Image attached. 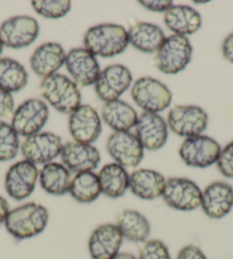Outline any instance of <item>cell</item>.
Returning a JSON list of instances; mask_svg holds the SVG:
<instances>
[{"mask_svg":"<svg viewBox=\"0 0 233 259\" xmlns=\"http://www.w3.org/2000/svg\"><path fill=\"white\" fill-rule=\"evenodd\" d=\"M49 213L43 204L29 202L13 209L6 217L5 227L8 233L17 240L33 238L44 232Z\"/></svg>","mask_w":233,"mask_h":259,"instance_id":"1","label":"cell"},{"mask_svg":"<svg viewBox=\"0 0 233 259\" xmlns=\"http://www.w3.org/2000/svg\"><path fill=\"white\" fill-rule=\"evenodd\" d=\"M128 32L119 24H98L87 30L84 37L85 49L93 55L113 57L126 51Z\"/></svg>","mask_w":233,"mask_h":259,"instance_id":"2","label":"cell"},{"mask_svg":"<svg viewBox=\"0 0 233 259\" xmlns=\"http://www.w3.org/2000/svg\"><path fill=\"white\" fill-rule=\"evenodd\" d=\"M40 94L58 112L71 114L82 105V94L73 80L55 73L43 79Z\"/></svg>","mask_w":233,"mask_h":259,"instance_id":"3","label":"cell"},{"mask_svg":"<svg viewBox=\"0 0 233 259\" xmlns=\"http://www.w3.org/2000/svg\"><path fill=\"white\" fill-rule=\"evenodd\" d=\"M192 46L189 39L173 34L165 39L154 57V65L165 74H177L191 62Z\"/></svg>","mask_w":233,"mask_h":259,"instance_id":"4","label":"cell"},{"mask_svg":"<svg viewBox=\"0 0 233 259\" xmlns=\"http://www.w3.org/2000/svg\"><path fill=\"white\" fill-rule=\"evenodd\" d=\"M132 97L144 112L159 113L172 103L173 94L159 80L151 77L137 79L132 87Z\"/></svg>","mask_w":233,"mask_h":259,"instance_id":"5","label":"cell"},{"mask_svg":"<svg viewBox=\"0 0 233 259\" xmlns=\"http://www.w3.org/2000/svg\"><path fill=\"white\" fill-rule=\"evenodd\" d=\"M203 191L193 181L184 177L166 180L163 199L168 207L180 211L196 210L201 205Z\"/></svg>","mask_w":233,"mask_h":259,"instance_id":"6","label":"cell"},{"mask_svg":"<svg viewBox=\"0 0 233 259\" xmlns=\"http://www.w3.org/2000/svg\"><path fill=\"white\" fill-rule=\"evenodd\" d=\"M167 124L178 136H198L207 128L208 114L197 105H174L168 113Z\"/></svg>","mask_w":233,"mask_h":259,"instance_id":"7","label":"cell"},{"mask_svg":"<svg viewBox=\"0 0 233 259\" xmlns=\"http://www.w3.org/2000/svg\"><path fill=\"white\" fill-rule=\"evenodd\" d=\"M221 145L212 137L198 135L187 137L180 147V157L186 166L207 168L217 162Z\"/></svg>","mask_w":233,"mask_h":259,"instance_id":"8","label":"cell"},{"mask_svg":"<svg viewBox=\"0 0 233 259\" xmlns=\"http://www.w3.org/2000/svg\"><path fill=\"white\" fill-rule=\"evenodd\" d=\"M49 117L46 103L39 98H30L16 109L13 114L12 127L21 136H32L40 133Z\"/></svg>","mask_w":233,"mask_h":259,"instance_id":"9","label":"cell"},{"mask_svg":"<svg viewBox=\"0 0 233 259\" xmlns=\"http://www.w3.org/2000/svg\"><path fill=\"white\" fill-rule=\"evenodd\" d=\"M106 149L115 163L124 168H135L144 157V149L135 134L114 132L107 138Z\"/></svg>","mask_w":233,"mask_h":259,"instance_id":"10","label":"cell"},{"mask_svg":"<svg viewBox=\"0 0 233 259\" xmlns=\"http://www.w3.org/2000/svg\"><path fill=\"white\" fill-rule=\"evenodd\" d=\"M39 35V24L31 16H14L0 26V40L4 46L20 49L30 46Z\"/></svg>","mask_w":233,"mask_h":259,"instance_id":"11","label":"cell"},{"mask_svg":"<svg viewBox=\"0 0 233 259\" xmlns=\"http://www.w3.org/2000/svg\"><path fill=\"white\" fill-rule=\"evenodd\" d=\"M62 140L56 134L45 132L25 138L21 151L25 160L33 164H47L61 154Z\"/></svg>","mask_w":233,"mask_h":259,"instance_id":"12","label":"cell"},{"mask_svg":"<svg viewBox=\"0 0 233 259\" xmlns=\"http://www.w3.org/2000/svg\"><path fill=\"white\" fill-rule=\"evenodd\" d=\"M65 66L78 87L95 84L101 74L96 56L85 48H73L66 54Z\"/></svg>","mask_w":233,"mask_h":259,"instance_id":"13","label":"cell"},{"mask_svg":"<svg viewBox=\"0 0 233 259\" xmlns=\"http://www.w3.org/2000/svg\"><path fill=\"white\" fill-rule=\"evenodd\" d=\"M39 177L35 164L28 160H22L8 169L5 177L7 194L16 201H22L33 193Z\"/></svg>","mask_w":233,"mask_h":259,"instance_id":"14","label":"cell"},{"mask_svg":"<svg viewBox=\"0 0 233 259\" xmlns=\"http://www.w3.org/2000/svg\"><path fill=\"white\" fill-rule=\"evenodd\" d=\"M132 73L125 65L112 64L101 71L95 83V93L105 103L119 100L132 83Z\"/></svg>","mask_w":233,"mask_h":259,"instance_id":"15","label":"cell"},{"mask_svg":"<svg viewBox=\"0 0 233 259\" xmlns=\"http://www.w3.org/2000/svg\"><path fill=\"white\" fill-rule=\"evenodd\" d=\"M69 132L74 142L92 144L101 135L102 124L97 111L91 105H80L70 114Z\"/></svg>","mask_w":233,"mask_h":259,"instance_id":"16","label":"cell"},{"mask_svg":"<svg viewBox=\"0 0 233 259\" xmlns=\"http://www.w3.org/2000/svg\"><path fill=\"white\" fill-rule=\"evenodd\" d=\"M60 155L66 169L75 174L93 171L101 161V154L95 146L78 142L64 143Z\"/></svg>","mask_w":233,"mask_h":259,"instance_id":"17","label":"cell"},{"mask_svg":"<svg viewBox=\"0 0 233 259\" xmlns=\"http://www.w3.org/2000/svg\"><path fill=\"white\" fill-rule=\"evenodd\" d=\"M135 131V135L141 142L143 149L158 151L167 142V123L158 113L143 111L141 114H138Z\"/></svg>","mask_w":233,"mask_h":259,"instance_id":"18","label":"cell"},{"mask_svg":"<svg viewBox=\"0 0 233 259\" xmlns=\"http://www.w3.org/2000/svg\"><path fill=\"white\" fill-rule=\"evenodd\" d=\"M201 208L206 216L221 220L233 208V187L225 182H214L203 191Z\"/></svg>","mask_w":233,"mask_h":259,"instance_id":"19","label":"cell"},{"mask_svg":"<svg viewBox=\"0 0 233 259\" xmlns=\"http://www.w3.org/2000/svg\"><path fill=\"white\" fill-rule=\"evenodd\" d=\"M124 238L115 224L97 226L88 240V251L93 259H112L119 253Z\"/></svg>","mask_w":233,"mask_h":259,"instance_id":"20","label":"cell"},{"mask_svg":"<svg viewBox=\"0 0 233 259\" xmlns=\"http://www.w3.org/2000/svg\"><path fill=\"white\" fill-rule=\"evenodd\" d=\"M66 54L64 48L57 42H46L33 52L30 65L33 72L42 78H47L65 63Z\"/></svg>","mask_w":233,"mask_h":259,"instance_id":"21","label":"cell"},{"mask_svg":"<svg viewBox=\"0 0 233 259\" xmlns=\"http://www.w3.org/2000/svg\"><path fill=\"white\" fill-rule=\"evenodd\" d=\"M166 178L152 169H137L129 175V190L143 200H156L163 196Z\"/></svg>","mask_w":233,"mask_h":259,"instance_id":"22","label":"cell"},{"mask_svg":"<svg viewBox=\"0 0 233 259\" xmlns=\"http://www.w3.org/2000/svg\"><path fill=\"white\" fill-rule=\"evenodd\" d=\"M164 22L167 28L177 35H191L201 28V16L193 7L173 5L165 13Z\"/></svg>","mask_w":233,"mask_h":259,"instance_id":"23","label":"cell"},{"mask_svg":"<svg viewBox=\"0 0 233 259\" xmlns=\"http://www.w3.org/2000/svg\"><path fill=\"white\" fill-rule=\"evenodd\" d=\"M127 32L129 44L146 54L158 52L166 39L163 29L149 22H135Z\"/></svg>","mask_w":233,"mask_h":259,"instance_id":"24","label":"cell"},{"mask_svg":"<svg viewBox=\"0 0 233 259\" xmlns=\"http://www.w3.org/2000/svg\"><path fill=\"white\" fill-rule=\"evenodd\" d=\"M115 225L118 226L123 238L129 242H145L151 233V225L147 218L133 209H126L120 212Z\"/></svg>","mask_w":233,"mask_h":259,"instance_id":"25","label":"cell"},{"mask_svg":"<svg viewBox=\"0 0 233 259\" xmlns=\"http://www.w3.org/2000/svg\"><path fill=\"white\" fill-rule=\"evenodd\" d=\"M102 118L114 132H129L135 127L138 114L128 103L116 100L105 103L102 108Z\"/></svg>","mask_w":233,"mask_h":259,"instance_id":"26","label":"cell"},{"mask_svg":"<svg viewBox=\"0 0 233 259\" xmlns=\"http://www.w3.org/2000/svg\"><path fill=\"white\" fill-rule=\"evenodd\" d=\"M39 182L48 194L64 195L69 193L72 177L64 164L51 162L45 164L39 171Z\"/></svg>","mask_w":233,"mask_h":259,"instance_id":"27","label":"cell"},{"mask_svg":"<svg viewBox=\"0 0 233 259\" xmlns=\"http://www.w3.org/2000/svg\"><path fill=\"white\" fill-rule=\"evenodd\" d=\"M102 193L112 199L123 196L129 189V175L126 168L118 163H107L98 174Z\"/></svg>","mask_w":233,"mask_h":259,"instance_id":"28","label":"cell"},{"mask_svg":"<svg viewBox=\"0 0 233 259\" xmlns=\"http://www.w3.org/2000/svg\"><path fill=\"white\" fill-rule=\"evenodd\" d=\"M69 193L80 203L94 202L102 194L98 175L94 171L75 174Z\"/></svg>","mask_w":233,"mask_h":259,"instance_id":"29","label":"cell"},{"mask_svg":"<svg viewBox=\"0 0 233 259\" xmlns=\"http://www.w3.org/2000/svg\"><path fill=\"white\" fill-rule=\"evenodd\" d=\"M28 83V72L20 62L0 59V88L8 93H17Z\"/></svg>","mask_w":233,"mask_h":259,"instance_id":"30","label":"cell"},{"mask_svg":"<svg viewBox=\"0 0 233 259\" xmlns=\"http://www.w3.org/2000/svg\"><path fill=\"white\" fill-rule=\"evenodd\" d=\"M19 134L5 121H0V161H10L17 155Z\"/></svg>","mask_w":233,"mask_h":259,"instance_id":"31","label":"cell"},{"mask_svg":"<svg viewBox=\"0 0 233 259\" xmlns=\"http://www.w3.org/2000/svg\"><path fill=\"white\" fill-rule=\"evenodd\" d=\"M31 4L37 14L52 20L64 17L71 11L69 0H34Z\"/></svg>","mask_w":233,"mask_h":259,"instance_id":"32","label":"cell"},{"mask_svg":"<svg viewBox=\"0 0 233 259\" xmlns=\"http://www.w3.org/2000/svg\"><path fill=\"white\" fill-rule=\"evenodd\" d=\"M137 259H172L168 247L160 240H146L140 248Z\"/></svg>","mask_w":233,"mask_h":259,"instance_id":"33","label":"cell"},{"mask_svg":"<svg viewBox=\"0 0 233 259\" xmlns=\"http://www.w3.org/2000/svg\"><path fill=\"white\" fill-rule=\"evenodd\" d=\"M217 168L224 177L233 178V141L224 147L217 160Z\"/></svg>","mask_w":233,"mask_h":259,"instance_id":"34","label":"cell"},{"mask_svg":"<svg viewBox=\"0 0 233 259\" xmlns=\"http://www.w3.org/2000/svg\"><path fill=\"white\" fill-rule=\"evenodd\" d=\"M14 111V100L11 93L0 88V117H8Z\"/></svg>","mask_w":233,"mask_h":259,"instance_id":"35","label":"cell"},{"mask_svg":"<svg viewBox=\"0 0 233 259\" xmlns=\"http://www.w3.org/2000/svg\"><path fill=\"white\" fill-rule=\"evenodd\" d=\"M177 259H208L203 250L196 244H187L183 247L177 254Z\"/></svg>","mask_w":233,"mask_h":259,"instance_id":"36","label":"cell"},{"mask_svg":"<svg viewBox=\"0 0 233 259\" xmlns=\"http://www.w3.org/2000/svg\"><path fill=\"white\" fill-rule=\"evenodd\" d=\"M138 4L146 8V10L156 13H166L173 6V2H170V0H151V2H147V0L143 2V0H141V2H138Z\"/></svg>","mask_w":233,"mask_h":259,"instance_id":"37","label":"cell"},{"mask_svg":"<svg viewBox=\"0 0 233 259\" xmlns=\"http://www.w3.org/2000/svg\"><path fill=\"white\" fill-rule=\"evenodd\" d=\"M222 54L224 59L230 62V63H233V32L224 39L222 44Z\"/></svg>","mask_w":233,"mask_h":259,"instance_id":"38","label":"cell"},{"mask_svg":"<svg viewBox=\"0 0 233 259\" xmlns=\"http://www.w3.org/2000/svg\"><path fill=\"white\" fill-rule=\"evenodd\" d=\"M10 211V204H8L7 200L0 195V224L5 223L6 217Z\"/></svg>","mask_w":233,"mask_h":259,"instance_id":"39","label":"cell"},{"mask_svg":"<svg viewBox=\"0 0 233 259\" xmlns=\"http://www.w3.org/2000/svg\"><path fill=\"white\" fill-rule=\"evenodd\" d=\"M112 259H137V258L135 257V254H133L131 252H119Z\"/></svg>","mask_w":233,"mask_h":259,"instance_id":"40","label":"cell"},{"mask_svg":"<svg viewBox=\"0 0 233 259\" xmlns=\"http://www.w3.org/2000/svg\"><path fill=\"white\" fill-rule=\"evenodd\" d=\"M3 48H4V45H3V42H2V40H0V54H2Z\"/></svg>","mask_w":233,"mask_h":259,"instance_id":"41","label":"cell"}]
</instances>
